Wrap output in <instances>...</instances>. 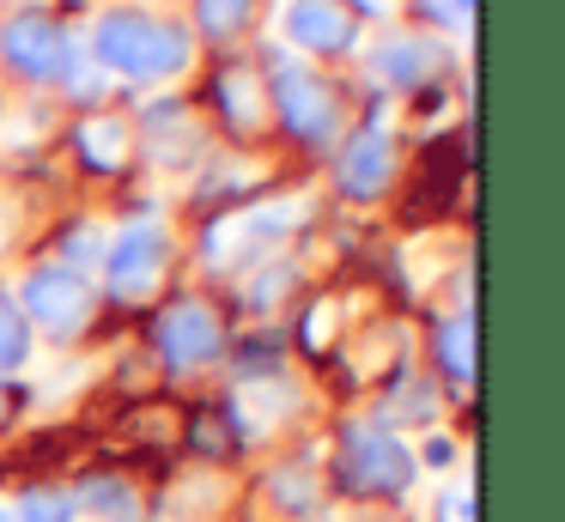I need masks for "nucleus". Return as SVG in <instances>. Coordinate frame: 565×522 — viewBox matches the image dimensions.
Here are the masks:
<instances>
[{
    "mask_svg": "<svg viewBox=\"0 0 565 522\" xmlns=\"http://www.w3.org/2000/svg\"><path fill=\"white\" fill-rule=\"evenodd\" d=\"M98 61L122 79H171L189 67V36L152 12H104L98 24Z\"/></svg>",
    "mask_w": 565,
    "mask_h": 522,
    "instance_id": "f257e3e1",
    "label": "nucleus"
},
{
    "mask_svg": "<svg viewBox=\"0 0 565 522\" xmlns=\"http://www.w3.org/2000/svg\"><path fill=\"white\" fill-rule=\"evenodd\" d=\"M419 473V456L402 444V432L390 425H347L341 437V456H334V480L347 486L353 498H402Z\"/></svg>",
    "mask_w": 565,
    "mask_h": 522,
    "instance_id": "f03ea898",
    "label": "nucleus"
},
{
    "mask_svg": "<svg viewBox=\"0 0 565 522\" xmlns=\"http://www.w3.org/2000/svg\"><path fill=\"white\" fill-rule=\"evenodd\" d=\"M19 316L38 322V328H50V334H74V328L92 316L86 274H79V267H62V262L31 267L25 286H19Z\"/></svg>",
    "mask_w": 565,
    "mask_h": 522,
    "instance_id": "7ed1b4c3",
    "label": "nucleus"
},
{
    "mask_svg": "<svg viewBox=\"0 0 565 522\" xmlns=\"http://www.w3.org/2000/svg\"><path fill=\"white\" fill-rule=\"evenodd\" d=\"M171 262V243H164L159 219H135V225L116 231V243L104 249V274H110L116 298H152V286L164 279Z\"/></svg>",
    "mask_w": 565,
    "mask_h": 522,
    "instance_id": "20e7f679",
    "label": "nucleus"
},
{
    "mask_svg": "<svg viewBox=\"0 0 565 522\" xmlns=\"http://www.w3.org/2000/svg\"><path fill=\"white\" fill-rule=\"evenodd\" d=\"M305 219V201H268V206H249L237 219H220L207 237V262L213 267H244L249 255H268L286 231Z\"/></svg>",
    "mask_w": 565,
    "mask_h": 522,
    "instance_id": "39448f33",
    "label": "nucleus"
},
{
    "mask_svg": "<svg viewBox=\"0 0 565 522\" xmlns=\"http://www.w3.org/2000/svg\"><path fill=\"white\" fill-rule=\"evenodd\" d=\"M159 352H164L171 371H201V364L220 359L225 328H220V316H213V303H201V298L171 303V310L159 316Z\"/></svg>",
    "mask_w": 565,
    "mask_h": 522,
    "instance_id": "423d86ee",
    "label": "nucleus"
},
{
    "mask_svg": "<svg viewBox=\"0 0 565 522\" xmlns=\"http://www.w3.org/2000/svg\"><path fill=\"white\" fill-rule=\"evenodd\" d=\"M280 31H286V43L310 49V55H341V49H353V19H347L341 0H286Z\"/></svg>",
    "mask_w": 565,
    "mask_h": 522,
    "instance_id": "0eeeda50",
    "label": "nucleus"
},
{
    "mask_svg": "<svg viewBox=\"0 0 565 522\" xmlns=\"http://www.w3.org/2000/svg\"><path fill=\"white\" fill-rule=\"evenodd\" d=\"M274 109H280V121L292 134H305V140H329L334 134L329 92H322L310 73H298V67H274Z\"/></svg>",
    "mask_w": 565,
    "mask_h": 522,
    "instance_id": "6e6552de",
    "label": "nucleus"
},
{
    "mask_svg": "<svg viewBox=\"0 0 565 522\" xmlns=\"http://www.w3.org/2000/svg\"><path fill=\"white\" fill-rule=\"evenodd\" d=\"M0 49H7V61H13L25 79H55V73L67 67V55H74V43H67L50 19H13L0 31Z\"/></svg>",
    "mask_w": 565,
    "mask_h": 522,
    "instance_id": "1a4fd4ad",
    "label": "nucleus"
},
{
    "mask_svg": "<svg viewBox=\"0 0 565 522\" xmlns=\"http://www.w3.org/2000/svg\"><path fill=\"white\" fill-rule=\"evenodd\" d=\"M390 177H395V146H390V134H383V128H365L353 146H347V158H341V189H347V194H377Z\"/></svg>",
    "mask_w": 565,
    "mask_h": 522,
    "instance_id": "9d476101",
    "label": "nucleus"
},
{
    "mask_svg": "<svg viewBox=\"0 0 565 522\" xmlns=\"http://www.w3.org/2000/svg\"><path fill=\"white\" fill-rule=\"evenodd\" d=\"M74 510L79 516H98V522H135L140 516V498L128 480H110V473H98V480H86L74 492Z\"/></svg>",
    "mask_w": 565,
    "mask_h": 522,
    "instance_id": "9b49d317",
    "label": "nucleus"
},
{
    "mask_svg": "<svg viewBox=\"0 0 565 522\" xmlns=\"http://www.w3.org/2000/svg\"><path fill=\"white\" fill-rule=\"evenodd\" d=\"M371 67H377L383 79H395V85H419L431 67H438V49L419 43V36H395V43L377 49V61H371Z\"/></svg>",
    "mask_w": 565,
    "mask_h": 522,
    "instance_id": "f8f14e48",
    "label": "nucleus"
},
{
    "mask_svg": "<svg viewBox=\"0 0 565 522\" xmlns=\"http://www.w3.org/2000/svg\"><path fill=\"white\" fill-rule=\"evenodd\" d=\"M13 522H74V492L67 486H31V492H19V504L7 510Z\"/></svg>",
    "mask_w": 565,
    "mask_h": 522,
    "instance_id": "ddd939ff",
    "label": "nucleus"
},
{
    "mask_svg": "<svg viewBox=\"0 0 565 522\" xmlns=\"http://www.w3.org/2000/svg\"><path fill=\"white\" fill-rule=\"evenodd\" d=\"M79 158L98 164V170H116L128 158V128L122 121H86V128H79Z\"/></svg>",
    "mask_w": 565,
    "mask_h": 522,
    "instance_id": "4468645a",
    "label": "nucleus"
},
{
    "mask_svg": "<svg viewBox=\"0 0 565 522\" xmlns=\"http://www.w3.org/2000/svg\"><path fill=\"white\" fill-rule=\"evenodd\" d=\"M438 359H444V371L456 376V383H475V322H444L438 328Z\"/></svg>",
    "mask_w": 565,
    "mask_h": 522,
    "instance_id": "2eb2a0df",
    "label": "nucleus"
},
{
    "mask_svg": "<svg viewBox=\"0 0 565 522\" xmlns=\"http://www.w3.org/2000/svg\"><path fill=\"white\" fill-rule=\"evenodd\" d=\"M31 359V322L19 316L13 298H0V371H19Z\"/></svg>",
    "mask_w": 565,
    "mask_h": 522,
    "instance_id": "dca6fc26",
    "label": "nucleus"
},
{
    "mask_svg": "<svg viewBox=\"0 0 565 522\" xmlns=\"http://www.w3.org/2000/svg\"><path fill=\"white\" fill-rule=\"evenodd\" d=\"M268 492H274V504H286V510H317L322 486L310 480V473H298V468H280L268 480Z\"/></svg>",
    "mask_w": 565,
    "mask_h": 522,
    "instance_id": "f3484780",
    "label": "nucleus"
},
{
    "mask_svg": "<svg viewBox=\"0 0 565 522\" xmlns=\"http://www.w3.org/2000/svg\"><path fill=\"white\" fill-rule=\"evenodd\" d=\"M220 97L232 104V116L244 121V128H256V121H262V97H256V79H249V73H225Z\"/></svg>",
    "mask_w": 565,
    "mask_h": 522,
    "instance_id": "a211bd4d",
    "label": "nucleus"
},
{
    "mask_svg": "<svg viewBox=\"0 0 565 522\" xmlns=\"http://www.w3.org/2000/svg\"><path fill=\"white\" fill-rule=\"evenodd\" d=\"M244 19H249V0H201V24L213 36H232Z\"/></svg>",
    "mask_w": 565,
    "mask_h": 522,
    "instance_id": "6ab92c4d",
    "label": "nucleus"
},
{
    "mask_svg": "<svg viewBox=\"0 0 565 522\" xmlns=\"http://www.w3.org/2000/svg\"><path fill=\"white\" fill-rule=\"evenodd\" d=\"M438 522H475V492H468V486H444L438 492Z\"/></svg>",
    "mask_w": 565,
    "mask_h": 522,
    "instance_id": "aec40b11",
    "label": "nucleus"
},
{
    "mask_svg": "<svg viewBox=\"0 0 565 522\" xmlns=\"http://www.w3.org/2000/svg\"><path fill=\"white\" fill-rule=\"evenodd\" d=\"M67 255H98V231H74V237H67Z\"/></svg>",
    "mask_w": 565,
    "mask_h": 522,
    "instance_id": "412c9836",
    "label": "nucleus"
},
{
    "mask_svg": "<svg viewBox=\"0 0 565 522\" xmlns=\"http://www.w3.org/2000/svg\"><path fill=\"white\" fill-rule=\"evenodd\" d=\"M426 7L438 12V19H450V24H456V19H468V0H426Z\"/></svg>",
    "mask_w": 565,
    "mask_h": 522,
    "instance_id": "4be33fe9",
    "label": "nucleus"
},
{
    "mask_svg": "<svg viewBox=\"0 0 565 522\" xmlns=\"http://www.w3.org/2000/svg\"><path fill=\"white\" fill-rule=\"evenodd\" d=\"M359 7H365V12H377V19H383V12H390V0H359Z\"/></svg>",
    "mask_w": 565,
    "mask_h": 522,
    "instance_id": "5701e85b",
    "label": "nucleus"
},
{
    "mask_svg": "<svg viewBox=\"0 0 565 522\" xmlns=\"http://www.w3.org/2000/svg\"><path fill=\"white\" fill-rule=\"evenodd\" d=\"M0 419H7V388H0Z\"/></svg>",
    "mask_w": 565,
    "mask_h": 522,
    "instance_id": "b1692460",
    "label": "nucleus"
},
{
    "mask_svg": "<svg viewBox=\"0 0 565 522\" xmlns=\"http://www.w3.org/2000/svg\"><path fill=\"white\" fill-rule=\"evenodd\" d=\"M0 522H13V516H7V504H0Z\"/></svg>",
    "mask_w": 565,
    "mask_h": 522,
    "instance_id": "393cba45",
    "label": "nucleus"
}]
</instances>
